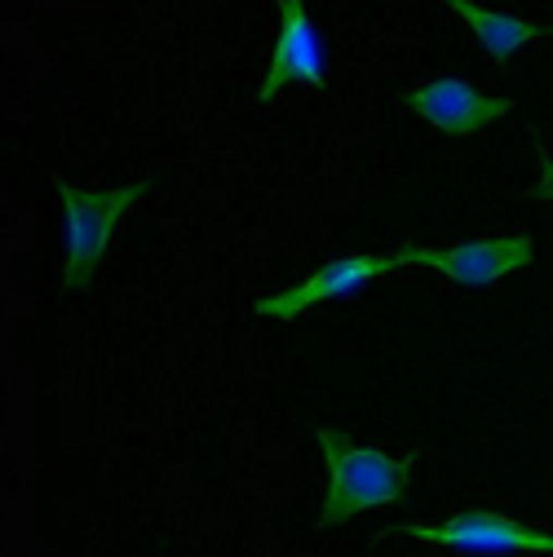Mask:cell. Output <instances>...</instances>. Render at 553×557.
Wrapping results in <instances>:
<instances>
[{
    "label": "cell",
    "mask_w": 553,
    "mask_h": 557,
    "mask_svg": "<svg viewBox=\"0 0 553 557\" xmlns=\"http://www.w3.org/2000/svg\"><path fill=\"white\" fill-rule=\"evenodd\" d=\"M319 451L328 465L319 527H341L364 509L398 505L411 469H417L411 456H390L381 447H364L351 434H341L336 425H319Z\"/></svg>",
    "instance_id": "1"
},
{
    "label": "cell",
    "mask_w": 553,
    "mask_h": 557,
    "mask_svg": "<svg viewBox=\"0 0 553 557\" xmlns=\"http://www.w3.org/2000/svg\"><path fill=\"white\" fill-rule=\"evenodd\" d=\"M53 186H58V199H62V244H66L62 288L81 293V288H89L94 270L107 257L115 222L147 195V182H133V186H120V190H81L72 182L53 177Z\"/></svg>",
    "instance_id": "2"
},
{
    "label": "cell",
    "mask_w": 553,
    "mask_h": 557,
    "mask_svg": "<svg viewBox=\"0 0 553 557\" xmlns=\"http://www.w3.org/2000/svg\"><path fill=\"white\" fill-rule=\"evenodd\" d=\"M385 535H411L465 557H549L553 553L549 527L518 522L496 509H460L447 522H394L385 527Z\"/></svg>",
    "instance_id": "3"
},
{
    "label": "cell",
    "mask_w": 553,
    "mask_h": 557,
    "mask_svg": "<svg viewBox=\"0 0 553 557\" xmlns=\"http://www.w3.org/2000/svg\"><path fill=\"white\" fill-rule=\"evenodd\" d=\"M398 270L421 265L434 270L447 284L460 288H492L509 274L531 270L536 239L531 235H492V239H460V244H426V248H398Z\"/></svg>",
    "instance_id": "4"
},
{
    "label": "cell",
    "mask_w": 553,
    "mask_h": 557,
    "mask_svg": "<svg viewBox=\"0 0 553 557\" xmlns=\"http://www.w3.org/2000/svg\"><path fill=\"white\" fill-rule=\"evenodd\" d=\"M394 270H398L394 252H385V257H381V252H345V257L319 265L310 278H302V284L274 293V297H261L253 310L266 314V319H297V314H306V310H315V306L345 301V297L364 293L372 278L394 274Z\"/></svg>",
    "instance_id": "5"
},
{
    "label": "cell",
    "mask_w": 553,
    "mask_h": 557,
    "mask_svg": "<svg viewBox=\"0 0 553 557\" xmlns=\"http://www.w3.org/2000/svg\"><path fill=\"white\" fill-rule=\"evenodd\" d=\"M328 81V58L315 18L306 14V0H280V32L274 49L266 58V81L257 89V102H274L288 85L323 89Z\"/></svg>",
    "instance_id": "6"
},
{
    "label": "cell",
    "mask_w": 553,
    "mask_h": 557,
    "mask_svg": "<svg viewBox=\"0 0 553 557\" xmlns=\"http://www.w3.org/2000/svg\"><path fill=\"white\" fill-rule=\"evenodd\" d=\"M403 102L417 115H426L434 128H443L447 137H474L478 128H488V124H496L501 115L514 111V98H505V94L482 98L469 81H456V76L421 81Z\"/></svg>",
    "instance_id": "7"
},
{
    "label": "cell",
    "mask_w": 553,
    "mask_h": 557,
    "mask_svg": "<svg viewBox=\"0 0 553 557\" xmlns=\"http://www.w3.org/2000/svg\"><path fill=\"white\" fill-rule=\"evenodd\" d=\"M443 5L460 14V23L474 32V40L482 45V53H488L496 66L514 62L518 49H527L531 40L553 36V27H544V23H527V18L505 14V10H482L478 0H443Z\"/></svg>",
    "instance_id": "8"
},
{
    "label": "cell",
    "mask_w": 553,
    "mask_h": 557,
    "mask_svg": "<svg viewBox=\"0 0 553 557\" xmlns=\"http://www.w3.org/2000/svg\"><path fill=\"white\" fill-rule=\"evenodd\" d=\"M527 199H536V203H553V156H549V147L536 137V186L527 190Z\"/></svg>",
    "instance_id": "9"
}]
</instances>
